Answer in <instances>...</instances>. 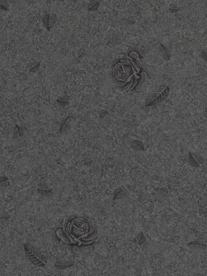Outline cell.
I'll use <instances>...</instances> for the list:
<instances>
[{
    "label": "cell",
    "mask_w": 207,
    "mask_h": 276,
    "mask_svg": "<svg viewBox=\"0 0 207 276\" xmlns=\"http://www.w3.org/2000/svg\"><path fill=\"white\" fill-rule=\"evenodd\" d=\"M25 250H26L27 255L32 262H33L36 265H41V266L45 265V260L43 259L41 254L36 248L27 244L25 245Z\"/></svg>",
    "instance_id": "cell-1"
},
{
    "label": "cell",
    "mask_w": 207,
    "mask_h": 276,
    "mask_svg": "<svg viewBox=\"0 0 207 276\" xmlns=\"http://www.w3.org/2000/svg\"><path fill=\"white\" fill-rule=\"evenodd\" d=\"M117 78H121V79H125V78H127L128 76L130 75L129 74V73L130 74L131 72V69L129 66H126L125 65H119L117 66Z\"/></svg>",
    "instance_id": "cell-2"
},
{
    "label": "cell",
    "mask_w": 207,
    "mask_h": 276,
    "mask_svg": "<svg viewBox=\"0 0 207 276\" xmlns=\"http://www.w3.org/2000/svg\"><path fill=\"white\" fill-rule=\"evenodd\" d=\"M168 93H169V88L167 87L166 89H165V90H164V91L162 92V93H160V94H159L158 96L156 97V98H155L154 100L152 101V102L149 105H150V106H151V105L156 104V103H158L161 102V101L164 100V99H165L167 98V96H168Z\"/></svg>",
    "instance_id": "cell-3"
},
{
    "label": "cell",
    "mask_w": 207,
    "mask_h": 276,
    "mask_svg": "<svg viewBox=\"0 0 207 276\" xmlns=\"http://www.w3.org/2000/svg\"><path fill=\"white\" fill-rule=\"evenodd\" d=\"M133 147L135 149H138V150H143V145H142V144L140 141H134V142H133Z\"/></svg>",
    "instance_id": "cell-4"
},
{
    "label": "cell",
    "mask_w": 207,
    "mask_h": 276,
    "mask_svg": "<svg viewBox=\"0 0 207 276\" xmlns=\"http://www.w3.org/2000/svg\"><path fill=\"white\" fill-rule=\"evenodd\" d=\"M0 9L2 10H7V3L6 0H0Z\"/></svg>",
    "instance_id": "cell-5"
}]
</instances>
